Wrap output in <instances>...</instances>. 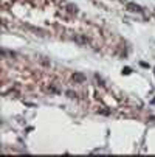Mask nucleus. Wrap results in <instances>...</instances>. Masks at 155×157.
<instances>
[{"label":"nucleus","mask_w":155,"mask_h":157,"mask_svg":"<svg viewBox=\"0 0 155 157\" xmlns=\"http://www.w3.org/2000/svg\"><path fill=\"white\" fill-rule=\"evenodd\" d=\"M73 39H74L78 44H81V45H87V44H90V39H88L85 34H74Z\"/></svg>","instance_id":"f257e3e1"},{"label":"nucleus","mask_w":155,"mask_h":157,"mask_svg":"<svg viewBox=\"0 0 155 157\" xmlns=\"http://www.w3.org/2000/svg\"><path fill=\"white\" fill-rule=\"evenodd\" d=\"M126 8H127L129 11H132V12H141V11H143V8L138 6V5H135V3H127Z\"/></svg>","instance_id":"f03ea898"},{"label":"nucleus","mask_w":155,"mask_h":157,"mask_svg":"<svg viewBox=\"0 0 155 157\" xmlns=\"http://www.w3.org/2000/svg\"><path fill=\"white\" fill-rule=\"evenodd\" d=\"M67 11L70 12V14H78V6L76 5H71V3H67Z\"/></svg>","instance_id":"7ed1b4c3"},{"label":"nucleus","mask_w":155,"mask_h":157,"mask_svg":"<svg viewBox=\"0 0 155 157\" xmlns=\"http://www.w3.org/2000/svg\"><path fill=\"white\" fill-rule=\"evenodd\" d=\"M85 80V76L82 75V73H74L73 75V81H76V83H81V81H84Z\"/></svg>","instance_id":"20e7f679"},{"label":"nucleus","mask_w":155,"mask_h":157,"mask_svg":"<svg viewBox=\"0 0 155 157\" xmlns=\"http://www.w3.org/2000/svg\"><path fill=\"white\" fill-rule=\"evenodd\" d=\"M39 61H41V64L47 65V67H48V65H51V62H50V61H47V58H41V59H39Z\"/></svg>","instance_id":"39448f33"},{"label":"nucleus","mask_w":155,"mask_h":157,"mask_svg":"<svg viewBox=\"0 0 155 157\" xmlns=\"http://www.w3.org/2000/svg\"><path fill=\"white\" fill-rule=\"evenodd\" d=\"M123 73H124V75H130V73H132V70L129 69V67H124V69H123Z\"/></svg>","instance_id":"423d86ee"},{"label":"nucleus","mask_w":155,"mask_h":157,"mask_svg":"<svg viewBox=\"0 0 155 157\" xmlns=\"http://www.w3.org/2000/svg\"><path fill=\"white\" fill-rule=\"evenodd\" d=\"M67 95H68L70 98H76V97H78V95H76V94H73V92H67Z\"/></svg>","instance_id":"0eeeda50"},{"label":"nucleus","mask_w":155,"mask_h":157,"mask_svg":"<svg viewBox=\"0 0 155 157\" xmlns=\"http://www.w3.org/2000/svg\"><path fill=\"white\" fill-rule=\"evenodd\" d=\"M153 12H155V9H153Z\"/></svg>","instance_id":"6e6552de"}]
</instances>
